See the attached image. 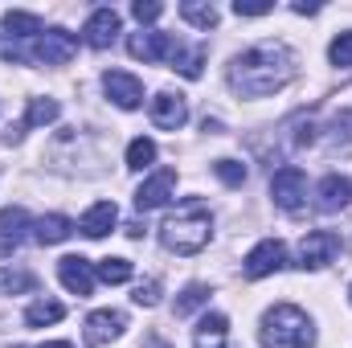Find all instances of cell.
Instances as JSON below:
<instances>
[{
    "instance_id": "obj_1",
    "label": "cell",
    "mask_w": 352,
    "mask_h": 348,
    "mask_svg": "<svg viewBox=\"0 0 352 348\" xmlns=\"http://www.w3.org/2000/svg\"><path fill=\"white\" fill-rule=\"evenodd\" d=\"M291 78H295V54L283 41L250 45L230 66V87L238 94H246V98H266V94L283 90Z\"/></svg>"
},
{
    "instance_id": "obj_10",
    "label": "cell",
    "mask_w": 352,
    "mask_h": 348,
    "mask_svg": "<svg viewBox=\"0 0 352 348\" xmlns=\"http://www.w3.org/2000/svg\"><path fill=\"white\" fill-rule=\"evenodd\" d=\"M115 37H119V12L115 8H94L87 17V25H82V41L90 50H107Z\"/></svg>"
},
{
    "instance_id": "obj_5",
    "label": "cell",
    "mask_w": 352,
    "mask_h": 348,
    "mask_svg": "<svg viewBox=\"0 0 352 348\" xmlns=\"http://www.w3.org/2000/svg\"><path fill=\"white\" fill-rule=\"evenodd\" d=\"M270 197H274L278 209L295 213V209L307 201V176H303V168H295V164L278 168V173L270 176Z\"/></svg>"
},
{
    "instance_id": "obj_12",
    "label": "cell",
    "mask_w": 352,
    "mask_h": 348,
    "mask_svg": "<svg viewBox=\"0 0 352 348\" xmlns=\"http://www.w3.org/2000/svg\"><path fill=\"white\" fill-rule=\"evenodd\" d=\"M127 50H131V58H144V62H164V58H173L176 37H173V33H156V29H148V33H131Z\"/></svg>"
},
{
    "instance_id": "obj_26",
    "label": "cell",
    "mask_w": 352,
    "mask_h": 348,
    "mask_svg": "<svg viewBox=\"0 0 352 348\" xmlns=\"http://www.w3.org/2000/svg\"><path fill=\"white\" fill-rule=\"evenodd\" d=\"M152 164H156V144L144 140V135L131 140V144H127V168H131V173H144V168H152Z\"/></svg>"
},
{
    "instance_id": "obj_21",
    "label": "cell",
    "mask_w": 352,
    "mask_h": 348,
    "mask_svg": "<svg viewBox=\"0 0 352 348\" xmlns=\"http://www.w3.org/2000/svg\"><path fill=\"white\" fill-rule=\"evenodd\" d=\"M4 29L12 33V37H25V41H33V37H41L45 33V25H41V17L37 12H4Z\"/></svg>"
},
{
    "instance_id": "obj_11",
    "label": "cell",
    "mask_w": 352,
    "mask_h": 348,
    "mask_svg": "<svg viewBox=\"0 0 352 348\" xmlns=\"http://www.w3.org/2000/svg\"><path fill=\"white\" fill-rule=\"evenodd\" d=\"M58 279H62V287H66L70 295H78V299H87L90 291H94V266H90L82 254H70V259L58 262Z\"/></svg>"
},
{
    "instance_id": "obj_29",
    "label": "cell",
    "mask_w": 352,
    "mask_h": 348,
    "mask_svg": "<svg viewBox=\"0 0 352 348\" xmlns=\"http://www.w3.org/2000/svg\"><path fill=\"white\" fill-rule=\"evenodd\" d=\"M332 148H340V152L352 148V111H340L332 119Z\"/></svg>"
},
{
    "instance_id": "obj_30",
    "label": "cell",
    "mask_w": 352,
    "mask_h": 348,
    "mask_svg": "<svg viewBox=\"0 0 352 348\" xmlns=\"http://www.w3.org/2000/svg\"><path fill=\"white\" fill-rule=\"evenodd\" d=\"M328 58H332V66H352V33H340L328 45Z\"/></svg>"
},
{
    "instance_id": "obj_7",
    "label": "cell",
    "mask_w": 352,
    "mask_h": 348,
    "mask_svg": "<svg viewBox=\"0 0 352 348\" xmlns=\"http://www.w3.org/2000/svg\"><path fill=\"white\" fill-rule=\"evenodd\" d=\"M102 90H107V98H111L115 107H123V111H135V107L144 102V83H140L135 74H127V70H107V74H102Z\"/></svg>"
},
{
    "instance_id": "obj_38",
    "label": "cell",
    "mask_w": 352,
    "mask_h": 348,
    "mask_svg": "<svg viewBox=\"0 0 352 348\" xmlns=\"http://www.w3.org/2000/svg\"><path fill=\"white\" fill-rule=\"evenodd\" d=\"M349 299H352V287H349Z\"/></svg>"
},
{
    "instance_id": "obj_18",
    "label": "cell",
    "mask_w": 352,
    "mask_h": 348,
    "mask_svg": "<svg viewBox=\"0 0 352 348\" xmlns=\"http://www.w3.org/2000/svg\"><path fill=\"white\" fill-rule=\"evenodd\" d=\"M70 234H74V221L62 217V213H50V217H37L33 221V242H41V246H58Z\"/></svg>"
},
{
    "instance_id": "obj_35",
    "label": "cell",
    "mask_w": 352,
    "mask_h": 348,
    "mask_svg": "<svg viewBox=\"0 0 352 348\" xmlns=\"http://www.w3.org/2000/svg\"><path fill=\"white\" fill-rule=\"evenodd\" d=\"M291 8H295L299 17H311V12H320V4H316V0H295Z\"/></svg>"
},
{
    "instance_id": "obj_9",
    "label": "cell",
    "mask_w": 352,
    "mask_h": 348,
    "mask_svg": "<svg viewBox=\"0 0 352 348\" xmlns=\"http://www.w3.org/2000/svg\"><path fill=\"white\" fill-rule=\"evenodd\" d=\"M173 188H176V168H160V173H152L140 188H135V209H140V213L160 209V205L173 197Z\"/></svg>"
},
{
    "instance_id": "obj_36",
    "label": "cell",
    "mask_w": 352,
    "mask_h": 348,
    "mask_svg": "<svg viewBox=\"0 0 352 348\" xmlns=\"http://www.w3.org/2000/svg\"><path fill=\"white\" fill-rule=\"evenodd\" d=\"M41 348H74V345H66V340H50V345H41Z\"/></svg>"
},
{
    "instance_id": "obj_16",
    "label": "cell",
    "mask_w": 352,
    "mask_h": 348,
    "mask_svg": "<svg viewBox=\"0 0 352 348\" xmlns=\"http://www.w3.org/2000/svg\"><path fill=\"white\" fill-rule=\"evenodd\" d=\"M316 197H320V209H328V213H336V209H349L352 205V180L349 176H324L320 180V188H316Z\"/></svg>"
},
{
    "instance_id": "obj_20",
    "label": "cell",
    "mask_w": 352,
    "mask_h": 348,
    "mask_svg": "<svg viewBox=\"0 0 352 348\" xmlns=\"http://www.w3.org/2000/svg\"><path fill=\"white\" fill-rule=\"evenodd\" d=\"M173 70L176 74H184V78H201V66H205V45H180L176 41L173 50Z\"/></svg>"
},
{
    "instance_id": "obj_28",
    "label": "cell",
    "mask_w": 352,
    "mask_h": 348,
    "mask_svg": "<svg viewBox=\"0 0 352 348\" xmlns=\"http://www.w3.org/2000/svg\"><path fill=\"white\" fill-rule=\"evenodd\" d=\"M94 274H98L102 283H127V279H131V262L127 259H102L94 266Z\"/></svg>"
},
{
    "instance_id": "obj_13",
    "label": "cell",
    "mask_w": 352,
    "mask_h": 348,
    "mask_svg": "<svg viewBox=\"0 0 352 348\" xmlns=\"http://www.w3.org/2000/svg\"><path fill=\"white\" fill-rule=\"evenodd\" d=\"M123 328H127V316L123 312H111V307H102V312H90L87 316V345H111L115 336H123Z\"/></svg>"
},
{
    "instance_id": "obj_31",
    "label": "cell",
    "mask_w": 352,
    "mask_h": 348,
    "mask_svg": "<svg viewBox=\"0 0 352 348\" xmlns=\"http://www.w3.org/2000/svg\"><path fill=\"white\" fill-rule=\"evenodd\" d=\"M213 173L221 176L226 184H234V188H238V184L246 180V164H238V160H217V164H213Z\"/></svg>"
},
{
    "instance_id": "obj_33",
    "label": "cell",
    "mask_w": 352,
    "mask_h": 348,
    "mask_svg": "<svg viewBox=\"0 0 352 348\" xmlns=\"http://www.w3.org/2000/svg\"><path fill=\"white\" fill-rule=\"evenodd\" d=\"M131 299H135L140 307H156V303H160V283H156V279H152V283H140Z\"/></svg>"
},
{
    "instance_id": "obj_22",
    "label": "cell",
    "mask_w": 352,
    "mask_h": 348,
    "mask_svg": "<svg viewBox=\"0 0 352 348\" xmlns=\"http://www.w3.org/2000/svg\"><path fill=\"white\" fill-rule=\"evenodd\" d=\"M62 316H66V307H62L58 299H37V303H29V307H25V324H29V328L58 324Z\"/></svg>"
},
{
    "instance_id": "obj_23",
    "label": "cell",
    "mask_w": 352,
    "mask_h": 348,
    "mask_svg": "<svg viewBox=\"0 0 352 348\" xmlns=\"http://www.w3.org/2000/svg\"><path fill=\"white\" fill-rule=\"evenodd\" d=\"M37 287V274L25 270V266H4L0 270V295H25Z\"/></svg>"
},
{
    "instance_id": "obj_25",
    "label": "cell",
    "mask_w": 352,
    "mask_h": 348,
    "mask_svg": "<svg viewBox=\"0 0 352 348\" xmlns=\"http://www.w3.org/2000/svg\"><path fill=\"white\" fill-rule=\"evenodd\" d=\"M180 17H184L188 25H197V29H213V25H217V8L205 4V0H184V4H180Z\"/></svg>"
},
{
    "instance_id": "obj_2",
    "label": "cell",
    "mask_w": 352,
    "mask_h": 348,
    "mask_svg": "<svg viewBox=\"0 0 352 348\" xmlns=\"http://www.w3.org/2000/svg\"><path fill=\"white\" fill-rule=\"evenodd\" d=\"M209 234H213V213L197 197H184L173 213L164 217V226H160V242L173 254H197V250H205Z\"/></svg>"
},
{
    "instance_id": "obj_37",
    "label": "cell",
    "mask_w": 352,
    "mask_h": 348,
    "mask_svg": "<svg viewBox=\"0 0 352 348\" xmlns=\"http://www.w3.org/2000/svg\"><path fill=\"white\" fill-rule=\"evenodd\" d=\"M148 348H168V345H160V340H148Z\"/></svg>"
},
{
    "instance_id": "obj_34",
    "label": "cell",
    "mask_w": 352,
    "mask_h": 348,
    "mask_svg": "<svg viewBox=\"0 0 352 348\" xmlns=\"http://www.w3.org/2000/svg\"><path fill=\"white\" fill-rule=\"evenodd\" d=\"M270 8H274L270 0H234V12L238 17H266Z\"/></svg>"
},
{
    "instance_id": "obj_8",
    "label": "cell",
    "mask_w": 352,
    "mask_h": 348,
    "mask_svg": "<svg viewBox=\"0 0 352 348\" xmlns=\"http://www.w3.org/2000/svg\"><path fill=\"white\" fill-rule=\"evenodd\" d=\"M283 262H287V246H283L278 238H266V242H258V246L246 254L242 270H246V279H266V274L283 270Z\"/></svg>"
},
{
    "instance_id": "obj_4",
    "label": "cell",
    "mask_w": 352,
    "mask_h": 348,
    "mask_svg": "<svg viewBox=\"0 0 352 348\" xmlns=\"http://www.w3.org/2000/svg\"><path fill=\"white\" fill-rule=\"evenodd\" d=\"M74 54H78V37L66 33V29H45L41 37H33L29 50L4 45V58H12V62H41V66H66Z\"/></svg>"
},
{
    "instance_id": "obj_17",
    "label": "cell",
    "mask_w": 352,
    "mask_h": 348,
    "mask_svg": "<svg viewBox=\"0 0 352 348\" xmlns=\"http://www.w3.org/2000/svg\"><path fill=\"white\" fill-rule=\"evenodd\" d=\"M115 221H119L115 201H98V205H90L87 213H82L78 230H82L87 238H102V234H111V226H115Z\"/></svg>"
},
{
    "instance_id": "obj_19",
    "label": "cell",
    "mask_w": 352,
    "mask_h": 348,
    "mask_svg": "<svg viewBox=\"0 0 352 348\" xmlns=\"http://www.w3.org/2000/svg\"><path fill=\"white\" fill-rule=\"evenodd\" d=\"M226 336H230V320L226 316H205L197 324V336H192V348H226Z\"/></svg>"
},
{
    "instance_id": "obj_6",
    "label": "cell",
    "mask_w": 352,
    "mask_h": 348,
    "mask_svg": "<svg viewBox=\"0 0 352 348\" xmlns=\"http://www.w3.org/2000/svg\"><path fill=\"white\" fill-rule=\"evenodd\" d=\"M336 254H340V234H332V230H311L299 242V266L303 270H320V266H328Z\"/></svg>"
},
{
    "instance_id": "obj_24",
    "label": "cell",
    "mask_w": 352,
    "mask_h": 348,
    "mask_svg": "<svg viewBox=\"0 0 352 348\" xmlns=\"http://www.w3.org/2000/svg\"><path fill=\"white\" fill-rule=\"evenodd\" d=\"M62 115L58 98H29V111H25V127H45Z\"/></svg>"
},
{
    "instance_id": "obj_15",
    "label": "cell",
    "mask_w": 352,
    "mask_h": 348,
    "mask_svg": "<svg viewBox=\"0 0 352 348\" xmlns=\"http://www.w3.org/2000/svg\"><path fill=\"white\" fill-rule=\"evenodd\" d=\"M33 221H29V213L21 209V205H8V209H0V250L8 254V250H16L21 242H25V230H29Z\"/></svg>"
},
{
    "instance_id": "obj_39",
    "label": "cell",
    "mask_w": 352,
    "mask_h": 348,
    "mask_svg": "<svg viewBox=\"0 0 352 348\" xmlns=\"http://www.w3.org/2000/svg\"><path fill=\"white\" fill-rule=\"evenodd\" d=\"M16 348H21V345H16Z\"/></svg>"
},
{
    "instance_id": "obj_27",
    "label": "cell",
    "mask_w": 352,
    "mask_h": 348,
    "mask_svg": "<svg viewBox=\"0 0 352 348\" xmlns=\"http://www.w3.org/2000/svg\"><path fill=\"white\" fill-rule=\"evenodd\" d=\"M209 303V287L205 283H188L184 291H180V299H176V316H192L197 307H205Z\"/></svg>"
},
{
    "instance_id": "obj_14",
    "label": "cell",
    "mask_w": 352,
    "mask_h": 348,
    "mask_svg": "<svg viewBox=\"0 0 352 348\" xmlns=\"http://www.w3.org/2000/svg\"><path fill=\"white\" fill-rule=\"evenodd\" d=\"M188 119V107H184V94H173V90H160L152 98V123L164 127V131H180Z\"/></svg>"
},
{
    "instance_id": "obj_3",
    "label": "cell",
    "mask_w": 352,
    "mask_h": 348,
    "mask_svg": "<svg viewBox=\"0 0 352 348\" xmlns=\"http://www.w3.org/2000/svg\"><path fill=\"white\" fill-rule=\"evenodd\" d=\"M258 340H263V348H311L316 332H311V320L295 303H278L263 316Z\"/></svg>"
},
{
    "instance_id": "obj_32",
    "label": "cell",
    "mask_w": 352,
    "mask_h": 348,
    "mask_svg": "<svg viewBox=\"0 0 352 348\" xmlns=\"http://www.w3.org/2000/svg\"><path fill=\"white\" fill-rule=\"evenodd\" d=\"M160 12H164V4H156V0H135V4H131V17H135L140 25L160 21Z\"/></svg>"
}]
</instances>
